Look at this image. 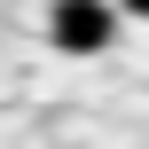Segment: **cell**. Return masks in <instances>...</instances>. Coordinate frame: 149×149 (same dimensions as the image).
Wrapping results in <instances>:
<instances>
[{"label":"cell","mask_w":149,"mask_h":149,"mask_svg":"<svg viewBox=\"0 0 149 149\" xmlns=\"http://www.w3.org/2000/svg\"><path fill=\"white\" fill-rule=\"evenodd\" d=\"M118 8H126V16H149V0H118Z\"/></svg>","instance_id":"obj_2"},{"label":"cell","mask_w":149,"mask_h":149,"mask_svg":"<svg viewBox=\"0 0 149 149\" xmlns=\"http://www.w3.org/2000/svg\"><path fill=\"white\" fill-rule=\"evenodd\" d=\"M118 39V0H47V47L55 55H102Z\"/></svg>","instance_id":"obj_1"}]
</instances>
